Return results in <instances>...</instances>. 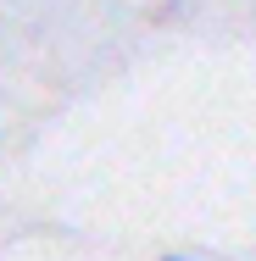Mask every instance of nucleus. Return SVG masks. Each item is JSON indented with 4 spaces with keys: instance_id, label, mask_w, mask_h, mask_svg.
Returning a JSON list of instances; mask_svg holds the SVG:
<instances>
[{
    "instance_id": "f257e3e1",
    "label": "nucleus",
    "mask_w": 256,
    "mask_h": 261,
    "mask_svg": "<svg viewBox=\"0 0 256 261\" xmlns=\"http://www.w3.org/2000/svg\"><path fill=\"white\" fill-rule=\"evenodd\" d=\"M161 261H195V256H178V250H173V256H161Z\"/></svg>"
}]
</instances>
